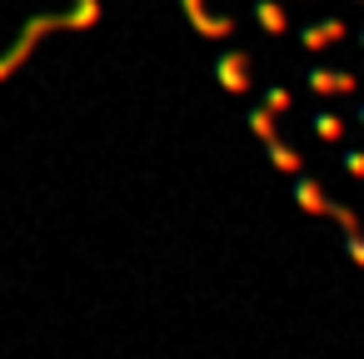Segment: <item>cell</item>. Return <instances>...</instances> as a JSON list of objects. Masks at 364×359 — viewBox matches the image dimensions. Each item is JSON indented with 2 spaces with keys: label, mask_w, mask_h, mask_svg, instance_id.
I'll list each match as a JSON object with an SVG mask.
<instances>
[]
</instances>
